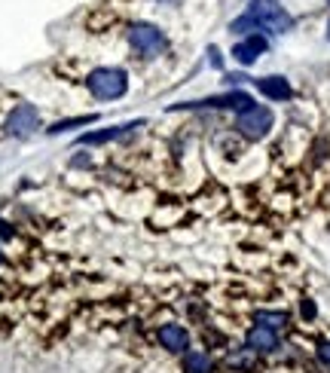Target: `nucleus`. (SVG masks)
I'll return each instance as SVG.
<instances>
[{
  "instance_id": "f257e3e1",
  "label": "nucleus",
  "mask_w": 330,
  "mask_h": 373,
  "mask_svg": "<svg viewBox=\"0 0 330 373\" xmlns=\"http://www.w3.org/2000/svg\"><path fill=\"white\" fill-rule=\"evenodd\" d=\"M293 28V19L278 6V0H254L242 19L229 25L233 34H248V31H266V34H287Z\"/></svg>"
},
{
  "instance_id": "f03ea898",
  "label": "nucleus",
  "mask_w": 330,
  "mask_h": 373,
  "mask_svg": "<svg viewBox=\"0 0 330 373\" xmlns=\"http://www.w3.org/2000/svg\"><path fill=\"white\" fill-rule=\"evenodd\" d=\"M86 86L98 101H116L129 89V74L123 68H95L86 77Z\"/></svg>"
},
{
  "instance_id": "7ed1b4c3",
  "label": "nucleus",
  "mask_w": 330,
  "mask_h": 373,
  "mask_svg": "<svg viewBox=\"0 0 330 373\" xmlns=\"http://www.w3.org/2000/svg\"><path fill=\"white\" fill-rule=\"evenodd\" d=\"M272 123H276V117H272L269 108H263V104H251V108L238 110L236 114V129L238 135H245L248 141H260L269 135Z\"/></svg>"
},
{
  "instance_id": "20e7f679",
  "label": "nucleus",
  "mask_w": 330,
  "mask_h": 373,
  "mask_svg": "<svg viewBox=\"0 0 330 373\" xmlns=\"http://www.w3.org/2000/svg\"><path fill=\"white\" fill-rule=\"evenodd\" d=\"M129 43L138 49L141 55H156L165 49V34L159 31L156 25H147V22H138L129 28Z\"/></svg>"
},
{
  "instance_id": "39448f33",
  "label": "nucleus",
  "mask_w": 330,
  "mask_h": 373,
  "mask_svg": "<svg viewBox=\"0 0 330 373\" xmlns=\"http://www.w3.org/2000/svg\"><path fill=\"white\" fill-rule=\"evenodd\" d=\"M254 104V98L248 92H227V95H212V98H202V101H187V104H178V108H189V110H245Z\"/></svg>"
},
{
  "instance_id": "423d86ee",
  "label": "nucleus",
  "mask_w": 330,
  "mask_h": 373,
  "mask_svg": "<svg viewBox=\"0 0 330 373\" xmlns=\"http://www.w3.org/2000/svg\"><path fill=\"white\" fill-rule=\"evenodd\" d=\"M3 129L10 132V135H19V138L31 135L34 129H40V110L34 108V104H19V108L10 110Z\"/></svg>"
},
{
  "instance_id": "0eeeda50",
  "label": "nucleus",
  "mask_w": 330,
  "mask_h": 373,
  "mask_svg": "<svg viewBox=\"0 0 330 373\" xmlns=\"http://www.w3.org/2000/svg\"><path fill=\"white\" fill-rule=\"evenodd\" d=\"M245 346L254 352V355H272V352L282 349V336H278V330H272L266 325H251L248 334H245Z\"/></svg>"
},
{
  "instance_id": "6e6552de",
  "label": "nucleus",
  "mask_w": 330,
  "mask_h": 373,
  "mask_svg": "<svg viewBox=\"0 0 330 373\" xmlns=\"http://www.w3.org/2000/svg\"><path fill=\"white\" fill-rule=\"evenodd\" d=\"M156 336H159V346L172 352V355H187L189 352V330L184 325H178V321H165Z\"/></svg>"
},
{
  "instance_id": "1a4fd4ad",
  "label": "nucleus",
  "mask_w": 330,
  "mask_h": 373,
  "mask_svg": "<svg viewBox=\"0 0 330 373\" xmlns=\"http://www.w3.org/2000/svg\"><path fill=\"white\" fill-rule=\"evenodd\" d=\"M254 86H257V92L263 98H269V101H291V98H293V86L287 83V77H282V74L257 77Z\"/></svg>"
},
{
  "instance_id": "9d476101",
  "label": "nucleus",
  "mask_w": 330,
  "mask_h": 373,
  "mask_svg": "<svg viewBox=\"0 0 330 373\" xmlns=\"http://www.w3.org/2000/svg\"><path fill=\"white\" fill-rule=\"evenodd\" d=\"M266 49H269V40H266L263 34H248V40H242V43L233 46V59L238 61V65L251 68Z\"/></svg>"
},
{
  "instance_id": "9b49d317",
  "label": "nucleus",
  "mask_w": 330,
  "mask_h": 373,
  "mask_svg": "<svg viewBox=\"0 0 330 373\" xmlns=\"http://www.w3.org/2000/svg\"><path fill=\"white\" fill-rule=\"evenodd\" d=\"M141 123H125V125H107V129H101V132H86V135H80V144H107V141H114L119 135H125L129 129H138Z\"/></svg>"
},
{
  "instance_id": "f8f14e48",
  "label": "nucleus",
  "mask_w": 330,
  "mask_h": 373,
  "mask_svg": "<svg viewBox=\"0 0 330 373\" xmlns=\"http://www.w3.org/2000/svg\"><path fill=\"white\" fill-rule=\"evenodd\" d=\"M184 370L187 373H214L217 364H214V358L208 355L205 349H189L184 355Z\"/></svg>"
},
{
  "instance_id": "ddd939ff",
  "label": "nucleus",
  "mask_w": 330,
  "mask_h": 373,
  "mask_svg": "<svg viewBox=\"0 0 330 373\" xmlns=\"http://www.w3.org/2000/svg\"><path fill=\"white\" fill-rule=\"evenodd\" d=\"M254 325H266L272 330H282V327H287V312H269V309H263V312L254 315Z\"/></svg>"
},
{
  "instance_id": "4468645a",
  "label": "nucleus",
  "mask_w": 330,
  "mask_h": 373,
  "mask_svg": "<svg viewBox=\"0 0 330 373\" xmlns=\"http://www.w3.org/2000/svg\"><path fill=\"white\" fill-rule=\"evenodd\" d=\"M95 117H74V119H61V123H55L52 129H49V135H61V132L68 129H76V125H92Z\"/></svg>"
},
{
  "instance_id": "2eb2a0df",
  "label": "nucleus",
  "mask_w": 330,
  "mask_h": 373,
  "mask_svg": "<svg viewBox=\"0 0 330 373\" xmlns=\"http://www.w3.org/2000/svg\"><path fill=\"white\" fill-rule=\"evenodd\" d=\"M318 358H321L324 364H330V343H327V340L318 343Z\"/></svg>"
},
{
  "instance_id": "dca6fc26",
  "label": "nucleus",
  "mask_w": 330,
  "mask_h": 373,
  "mask_svg": "<svg viewBox=\"0 0 330 373\" xmlns=\"http://www.w3.org/2000/svg\"><path fill=\"white\" fill-rule=\"evenodd\" d=\"M0 236H3V239H10V236H12V230H10V223H3V221H0Z\"/></svg>"
},
{
  "instance_id": "f3484780",
  "label": "nucleus",
  "mask_w": 330,
  "mask_h": 373,
  "mask_svg": "<svg viewBox=\"0 0 330 373\" xmlns=\"http://www.w3.org/2000/svg\"><path fill=\"white\" fill-rule=\"evenodd\" d=\"M212 65H214V68L223 65V61H220V52H217V49H212Z\"/></svg>"
},
{
  "instance_id": "a211bd4d",
  "label": "nucleus",
  "mask_w": 330,
  "mask_h": 373,
  "mask_svg": "<svg viewBox=\"0 0 330 373\" xmlns=\"http://www.w3.org/2000/svg\"><path fill=\"white\" fill-rule=\"evenodd\" d=\"M303 315H306V319H312V315H315V306H312V303H303Z\"/></svg>"
},
{
  "instance_id": "6ab92c4d",
  "label": "nucleus",
  "mask_w": 330,
  "mask_h": 373,
  "mask_svg": "<svg viewBox=\"0 0 330 373\" xmlns=\"http://www.w3.org/2000/svg\"><path fill=\"white\" fill-rule=\"evenodd\" d=\"M327 40H330V22H327Z\"/></svg>"
},
{
  "instance_id": "aec40b11",
  "label": "nucleus",
  "mask_w": 330,
  "mask_h": 373,
  "mask_svg": "<svg viewBox=\"0 0 330 373\" xmlns=\"http://www.w3.org/2000/svg\"><path fill=\"white\" fill-rule=\"evenodd\" d=\"M0 260H3V251H0Z\"/></svg>"
}]
</instances>
